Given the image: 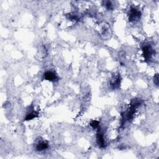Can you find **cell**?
<instances>
[{
	"instance_id": "cell-1",
	"label": "cell",
	"mask_w": 159,
	"mask_h": 159,
	"mask_svg": "<svg viewBox=\"0 0 159 159\" xmlns=\"http://www.w3.org/2000/svg\"><path fill=\"white\" fill-rule=\"evenodd\" d=\"M141 16V12L135 8H132L129 13V20L130 21L135 22L140 19Z\"/></svg>"
},
{
	"instance_id": "cell-2",
	"label": "cell",
	"mask_w": 159,
	"mask_h": 159,
	"mask_svg": "<svg viewBox=\"0 0 159 159\" xmlns=\"http://www.w3.org/2000/svg\"><path fill=\"white\" fill-rule=\"evenodd\" d=\"M43 77L45 80L52 82H56L58 81V76L52 71H47L44 73Z\"/></svg>"
},
{
	"instance_id": "cell-3",
	"label": "cell",
	"mask_w": 159,
	"mask_h": 159,
	"mask_svg": "<svg viewBox=\"0 0 159 159\" xmlns=\"http://www.w3.org/2000/svg\"><path fill=\"white\" fill-rule=\"evenodd\" d=\"M96 142L98 146L101 148H105L106 144L105 139V136L103 133L100 130H99L98 131L96 135Z\"/></svg>"
},
{
	"instance_id": "cell-4",
	"label": "cell",
	"mask_w": 159,
	"mask_h": 159,
	"mask_svg": "<svg viewBox=\"0 0 159 159\" xmlns=\"http://www.w3.org/2000/svg\"><path fill=\"white\" fill-rule=\"evenodd\" d=\"M142 51H143V55L146 60L148 61L150 60L153 54V50L150 46L146 45L142 47Z\"/></svg>"
},
{
	"instance_id": "cell-5",
	"label": "cell",
	"mask_w": 159,
	"mask_h": 159,
	"mask_svg": "<svg viewBox=\"0 0 159 159\" xmlns=\"http://www.w3.org/2000/svg\"><path fill=\"white\" fill-rule=\"evenodd\" d=\"M48 147H49V144L45 141H39L35 146V149L39 152L44 151V150H46L47 149H48Z\"/></svg>"
},
{
	"instance_id": "cell-6",
	"label": "cell",
	"mask_w": 159,
	"mask_h": 159,
	"mask_svg": "<svg viewBox=\"0 0 159 159\" xmlns=\"http://www.w3.org/2000/svg\"><path fill=\"white\" fill-rule=\"evenodd\" d=\"M37 113L36 111H31L30 112H29L25 118V120L26 121H29V120H31V119L36 117L37 116Z\"/></svg>"
},
{
	"instance_id": "cell-7",
	"label": "cell",
	"mask_w": 159,
	"mask_h": 159,
	"mask_svg": "<svg viewBox=\"0 0 159 159\" xmlns=\"http://www.w3.org/2000/svg\"><path fill=\"white\" fill-rule=\"evenodd\" d=\"M90 126L94 129H98L99 126V122L98 121H92L90 123Z\"/></svg>"
},
{
	"instance_id": "cell-8",
	"label": "cell",
	"mask_w": 159,
	"mask_h": 159,
	"mask_svg": "<svg viewBox=\"0 0 159 159\" xmlns=\"http://www.w3.org/2000/svg\"><path fill=\"white\" fill-rule=\"evenodd\" d=\"M105 6L106 8L109 9V10H111L113 9V4L111 3V2H105Z\"/></svg>"
}]
</instances>
